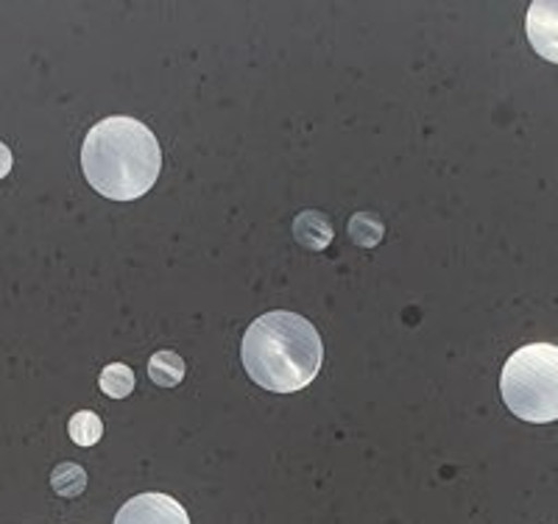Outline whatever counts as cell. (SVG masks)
Here are the masks:
<instances>
[{
    "label": "cell",
    "mask_w": 558,
    "mask_h": 524,
    "mask_svg": "<svg viewBox=\"0 0 558 524\" xmlns=\"http://www.w3.org/2000/svg\"><path fill=\"white\" fill-rule=\"evenodd\" d=\"M82 168L93 190L112 202L146 196L162 171V151L146 123L114 114L89 129Z\"/></svg>",
    "instance_id": "1"
},
{
    "label": "cell",
    "mask_w": 558,
    "mask_h": 524,
    "mask_svg": "<svg viewBox=\"0 0 558 524\" xmlns=\"http://www.w3.org/2000/svg\"><path fill=\"white\" fill-rule=\"evenodd\" d=\"M243 366L260 388L274 393H296L322 371L324 343L307 318L274 309L243 336Z\"/></svg>",
    "instance_id": "2"
},
{
    "label": "cell",
    "mask_w": 558,
    "mask_h": 524,
    "mask_svg": "<svg viewBox=\"0 0 558 524\" xmlns=\"http://www.w3.org/2000/svg\"><path fill=\"white\" fill-rule=\"evenodd\" d=\"M502 402L531 424L558 422V346L527 343L502 366Z\"/></svg>",
    "instance_id": "3"
},
{
    "label": "cell",
    "mask_w": 558,
    "mask_h": 524,
    "mask_svg": "<svg viewBox=\"0 0 558 524\" xmlns=\"http://www.w3.org/2000/svg\"><path fill=\"white\" fill-rule=\"evenodd\" d=\"M114 524H191V516L168 493H137L118 511Z\"/></svg>",
    "instance_id": "4"
},
{
    "label": "cell",
    "mask_w": 558,
    "mask_h": 524,
    "mask_svg": "<svg viewBox=\"0 0 558 524\" xmlns=\"http://www.w3.org/2000/svg\"><path fill=\"white\" fill-rule=\"evenodd\" d=\"M525 32L533 51L558 64V0H533L527 9Z\"/></svg>",
    "instance_id": "5"
},
{
    "label": "cell",
    "mask_w": 558,
    "mask_h": 524,
    "mask_svg": "<svg viewBox=\"0 0 558 524\" xmlns=\"http://www.w3.org/2000/svg\"><path fill=\"white\" fill-rule=\"evenodd\" d=\"M293 237L311 252H324V248L332 243V223L330 218L316 212V209H307L293 221Z\"/></svg>",
    "instance_id": "6"
},
{
    "label": "cell",
    "mask_w": 558,
    "mask_h": 524,
    "mask_svg": "<svg viewBox=\"0 0 558 524\" xmlns=\"http://www.w3.org/2000/svg\"><path fill=\"white\" fill-rule=\"evenodd\" d=\"M148 377H151L159 388H177L184 379V361L177 352H171V349L151 354V361H148Z\"/></svg>",
    "instance_id": "7"
},
{
    "label": "cell",
    "mask_w": 558,
    "mask_h": 524,
    "mask_svg": "<svg viewBox=\"0 0 558 524\" xmlns=\"http://www.w3.org/2000/svg\"><path fill=\"white\" fill-rule=\"evenodd\" d=\"M68 432L70 441L78 443V447H93V443L101 441L104 422L93 411H78L76 416L70 418Z\"/></svg>",
    "instance_id": "8"
},
{
    "label": "cell",
    "mask_w": 558,
    "mask_h": 524,
    "mask_svg": "<svg viewBox=\"0 0 558 524\" xmlns=\"http://www.w3.org/2000/svg\"><path fill=\"white\" fill-rule=\"evenodd\" d=\"M101 382V391L112 399H126L134 391V371L123 363H109L107 368L98 377Z\"/></svg>",
    "instance_id": "9"
},
{
    "label": "cell",
    "mask_w": 558,
    "mask_h": 524,
    "mask_svg": "<svg viewBox=\"0 0 558 524\" xmlns=\"http://www.w3.org/2000/svg\"><path fill=\"white\" fill-rule=\"evenodd\" d=\"M51 486L59 497H78L87 488V472L78 463H62L51 474Z\"/></svg>",
    "instance_id": "10"
},
{
    "label": "cell",
    "mask_w": 558,
    "mask_h": 524,
    "mask_svg": "<svg viewBox=\"0 0 558 524\" xmlns=\"http://www.w3.org/2000/svg\"><path fill=\"white\" fill-rule=\"evenodd\" d=\"M349 232H352V237H355L357 246L372 248V246H377V243H380L383 223L377 221V216H366V212H357V216L352 218V223H349Z\"/></svg>",
    "instance_id": "11"
},
{
    "label": "cell",
    "mask_w": 558,
    "mask_h": 524,
    "mask_svg": "<svg viewBox=\"0 0 558 524\" xmlns=\"http://www.w3.org/2000/svg\"><path fill=\"white\" fill-rule=\"evenodd\" d=\"M12 162H14L12 151H9V148L0 143V179L9 176V171H12Z\"/></svg>",
    "instance_id": "12"
}]
</instances>
